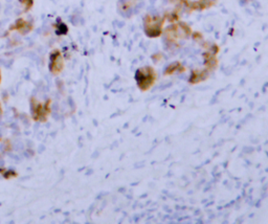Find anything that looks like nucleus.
Listing matches in <instances>:
<instances>
[{"instance_id":"obj_2","label":"nucleus","mask_w":268,"mask_h":224,"mask_svg":"<svg viewBox=\"0 0 268 224\" xmlns=\"http://www.w3.org/2000/svg\"><path fill=\"white\" fill-rule=\"evenodd\" d=\"M64 68V60L59 49H55L49 56V70L52 74H59Z\"/></svg>"},{"instance_id":"obj_6","label":"nucleus","mask_w":268,"mask_h":224,"mask_svg":"<svg viewBox=\"0 0 268 224\" xmlns=\"http://www.w3.org/2000/svg\"><path fill=\"white\" fill-rule=\"evenodd\" d=\"M0 140H1V138H0Z\"/></svg>"},{"instance_id":"obj_3","label":"nucleus","mask_w":268,"mask_h":224,"mask_svg":"<svg viewBox=\"0 0 268 224\" xmlns=\"http://www.w3.org/2000/svg\"><path fill=\"white\" fill-rule=\"evenodd\" d=\"M33 27L34 26H33V24L30 22H27V21H25L22 18H19L16 20V22L11 26L10 30H17L21 35H25L27 33H30L33 30Z\"/></svg>"},{"instance_id":"obj_4","label":"nucleus","mask_w":268,"mask_h":224,"mask_svg":"<svg viewBox=\"0 0 268 224\" xmlns=\"http://www.w3.org/2000/svg\"><path fill=\"white\" fill-rule=\"evenodd\" d=\"M19 1L24 6V12H28L34 6V0H19Z\"/></svg>"},{"instance_id":"obj_1","label":"nucleus","mask_w":268,"mask_h":224,"mask_svg":"<svg viewBox=\"0 0 268 224\" xmlns=\"http://www.w3.org/2000/svg\"><path fill=\"white\" fill-rule=\"evenodd\" d=\"M32 116L33 120L36 122H46L47 116L50 114V104L51 101L47 100L44 104L39 103L36 98H32Z\"/></svg>"},{"instance_id":"obj_5","label":"nucleus","mask_w":268,"mask_h":224,"mask_svg":"<svg viewBox=\"0 0 268 224\" xmlns=\"http://www.w3.org/2000/svg\"><path fill=\"white\" fill-rule=\"evenodd\" d=\"M0 83H1V70H0Z\"/></svg>"}]
</instances>
